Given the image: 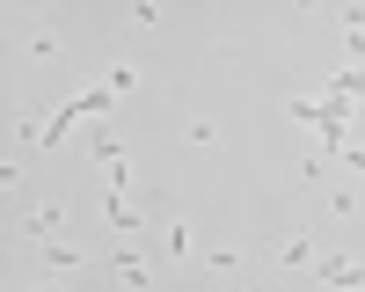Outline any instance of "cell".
Listing matches in <instances>:
<instances>
[{"mask_svg": "<svg viewBox=\"0 0 365 292\" xmlns=\"http://www.w3.org/2000/svg\"><path fill=\"white\" fill-rule=\"evenodd\" d=\"M44 263H51V271H81V249H66V241H44Z\"/></svg>", "mask_w": 365, "mask_h": 292, "instance_id": "obj_3", "label": "cell"}, {"mask_svg": "<svg viewBox=\"0 0 365 292\" xmlns=\"http://www.w3.org/2000/svg\"><path fill=\"white\" fill-rule=\"evenodd\" d=\"M22 234H29V241H51V234H58V204H44V212H29V219H22Z\"/></svg>", "mask_w": 365, "mask_h": 292, "instance_id": "obj_2", "label": "cell"}, {"mask_svg": "<svg viewBox=\"0 0 365 292\" xmlns=\"http://www.w3.org/2000/svg\"><path fill=\"white\" fill-rule=\"evenodd\" d=\"M37 292H58V285H37Z\"/></svg>", "mask_w": 365, "mask_h": 292, "instance_id": "obj_5", "label": "cell"}, {"mask_svg": "<svg viewBox=\"0 0 365 292\" xmlns=\"http://www.w3.org/2000/svg\"><path fill=\"white\" fill-rule=\"evenodd\" d=\"M110 271L125 278V285H146V256H139V249H117V256H110Z\"/></svg>", "mask_w": 365, "mask_h": 292, "instance_id": "obj_1", "label": "cell"}, {"mask_svg": "<svg viewBox=\"0 0 365 292\" xmlns=\"http://www.w3.org/2000/svg\"><path fill=\"white\" fill-rule=\"evenodd\" d=\"M278 263H285V271H299V263H314V249H307V241H278Z\"/></svg>", "mask_w": 365, "mask_h": 292, "instance_id": "obj_4", "label": "cell"}]
</instances>
